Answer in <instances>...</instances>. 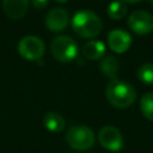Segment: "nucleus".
<instances>
[{
  "instance_id": "nucleus-5",
  "label": "nucleus",
  "mask_w": 153,
  "mask_h": 153,
  "mask_svg": "<svg viewBox=\"0 0 153 153\" xmlns=\"http://www.w3.org/2000/svg\"><path fill=\"white\" fill-rule=\"evenodd\" d=\"M44 42L37 36H25L18 43L19 55L27 61H39L44 54Z\"/></svg>"
},
{
  "instance_id": "nucleus-14",
  "label": "nucleus",
  "mask_w": 153,
  "mask_h": 153,
  "mask_svg": "<svg viewBox=\"0 0 153 153\" xmlns=\"http://www.w3.org/2000/svg\"><path fill=\"white\" fill-rule=\"evenodd\" d=\"M127 10V4L123 0H114L108 6V16L111 19L118 20L126 16Z\"/></svg>"
},
{
  "instance_id": "nucleus-20",
  "label": "nucleus",
  "mask_w": 153,
  "mask_h": 153,
  "mask_svg": "<svg viewBox=\"0 0 153 153\" xmlns=\"http://www.w3.org/2000/svg\"><path fill=\"white\" fill-rule=\"evenodd\" d=\"M151 2H152V4H153V0H151Z\"/></svg>"
},
{
  "instance_id": "nucleus-8",
  "label": "nucleus",
  "mask_w": 153,
  "mask_h": 153,
  "mask_svg": "<svg viewBox=\"0 0 153 153\" xmlns=\"http://www.w3.org/2000/svg\"><path fill=\"white\" fill-rule=\"evenodd\" d=\"M68 22H69L68 12L61 7L50 10L45 17V26L53 32L63 31L67 27Z\"/></svg>"
},
{
  "instance_id": "nucleus-16",
  "label": "nucleus",
  "mask_w": 153,
  "mask_h": 153,
  "mask_svg": "<svg viewBox=\"0 0 153 153\" xmlns=\"http://www.w3.org/2000/svg\"><path fill=\"white\" fill-rule=\"evenodd\" d=\"M137 78L148 85H153V63H143L137 68Z\"/></svg>"
},
{
  "instance_id": "nucleus-11",
  "label": "nucleus",
  "mask_w": 153,
  "mask_h": 153,
  "mask_svg": "<svg viewBox=\"0 0 153 153\" xmlns=\"http://www.w3.org/2000/svg\"><path fill=\"white\" fill-rule=\"evenodd\" d=\"M82 55L88 60H99L105 55V44L98 39H91L82 47Z\"/></svg>"
},
{
  "instance_id": "nucleus-12",
  "label": "nucleus",
  "mask_w": 153,
  "mask_h": 153,
  "mask_svg": "<svg viewBox=\"0 0 153 153\" xmlns=\"http://www.w3.org/2000/svg\"><path fill=\"white\" fill-rule=\"evenodd\" d=\"M43 124H44V127L49 131L60 133V131H62L65 129L66 121H65V118L59 112L50 111V112H47L44 115V117H43Z\"/></svg>"
},
{
  "instance_id": "nucleus-9",
  "label": "nucleus",
  "mask_w": 153,
  "mask_h": 153,
  "mask_svg": "<svg viewBox=\"0 0 153 153\" xmlns=\"http://www.w3.org/2000/svg\"><path fill=\"white\" fill-rule=\"evenodd\" d=\"M108 44L112 51L122 54L129 49L131 44V36L124 30L115 29L108 35Z\"/></svg>"
},
{
  "instance_id": "nucleus-3",
  "label": "nucleus",
  "mask_w": 153,
  "mask_h": 153,
  "mask_svg": "<svg viewBox=\"0 0 153 153\" xmlns=\"http://www.w3.org/2000/svg\"><path fill=\"white\" fill-rule=\"evenodd\" d=\"M67 143L76 151H87L93 147L96 137L93 130L87 126H72L66 133Z\"/></svg>"
},
{
  "instance_id": "nucleus-15",
  "label": "nucleus",
  "mask_w": 153,
  "mask_h": 153,
  "mask_svg": "<svg viewBox=\"0 0 153 153\" xmlns=\"http://www.w3.org/2000/svg\"><path fill=\"white\" fill-rule=\"evenodd\" d=\"M140 108L143 116L153 122V92L145 93L140 99Z\"/></svg>"
},
{
  "instance_id": "nucleus-2",
  "label": "nucleus",
  "mask_w": 153,
  "mask_h": 153,
  "mask_svg": "<svg viewBox=\"0 0 153 153\" xmlns=\"http://www.w3.org/2000/svg\"><path fill=\"white\" fill-rule=\"evenodd\" d=\"M108 102L118 109H124L130 106L136 98V92L134 87L122 80H112L108 84L105 90Z\"/></svg>"
},
{
  "instance_id": "nucleus-13",
  "label": "nucleus",
  "mask_w": 153,
  "mask_h": 153,
  "mask_svg": "<svg viewBox=\"0 0 153 153\" xmlns=\"http://www.w3.org/2000/svg\"><path fill=\"white\" fill-rule=\"evenodd\" d=\"M99 67H100L102 73L105 76H108L111 81L117 79L120 63H118V60L115 56H105V57H103L102 61H100Z\"/></svg>"
},
{
  "instance_id": "nucleus-18",
  "label": "nucleus",
  "mask_w": 153,
  "mask_h": 153,
  "mask_svg": "<svg viewBox=\"0 0 153 153\" xmlns=\"http://www.w3.org/2000/svg\"><path fill=\"white\" fill-rule=\"evenodd\" d=\"M124 2H129V4H135V2H139L141 0H123Z\"/></svg>"
},
{
  "instance_id": "nucleus-7",
  "label": "nucleus",
  "mask_w": 153,
  "mask_h": 153,
  "mask_svg": "<svg viewBox=\"0 0 153 153\" xmlns=\"http://www.w3.org/2000/svg\"><path fill=\"white\" fill-rule=\"evenodd\" d=\"M128 26L137 35H146L153 31V16L143 10H137L130 13Z\"/></svg>"
},
{
  "instance_id": "nucleus-19",
  "label": "nucleus",
  "mask_w": 153,
  "mask_h": 153,
  "mask_svg": "<svg viewBox=\"0 0 153 153\" xmlns=\"http://www.w3.org/2000/svg\"><path fill=\"white\" fill-rule=\"evenodd\" d=\"M55 1H57V2H66V1H68V0H55Z\"/></svg>"
},
{
  "instance_id": "nucleus-17",
  "label": "nucleus",
  "mask_w": 153,
  "mask_h": 153,
  "mask_svg": "<svg viewBox=\"0 0 153 153\" xmlns=\"http://www.w3.org/2000/svg\"><path fill=\"white\" fill-rule=\"evenodd\" d=\"M31 2L37 10H43L48 6V0H31Z\"/></svg>"
},
{
  "instance_id": "nucleus-4",
  "label": "nucleus",
  "mask_w": 153,
  "mask_h": 153,
  "mask_svg": "<svg viewBox=\"0 0 153 153\" xmlns=\"http://www.w3.org/2000/svg\"><path fill=\"white\" fill-rule=\"evenodd\" d=\"M50 49L53 56L61 62L73 61L78 56V44L71 36L67 35L55 37L50 44Z\"/></svg>"
},
{
  "instance_id": "nucleus-1",
  "label": "nucleus",
  "mask_w": 153,
  "mask_h": 153,
  "mask_svg": "<svg viewBox=\"0 0 153 153\" xmlns=\"http://www.w3.org/2000/svg\"><path fill=\"white\" fill-rule=\"evenodd\" d=\"M102 19L90 10H81L73 16V31L82 38H93L102 31Z\"/></svg>"
},
{
  "instance_id": "nucleus-10",
  "label": "nucleus",
  "mask_w": 153,
  "mask_h": 153,
  "mask_svg": "<svg viewBox=\"0 0 153 153\" xmlns=\"http://www.w3.org/2000/svg\"><path fill=\"white\" fill-rule=\"evenodd\" d=\"M29 6V0H2V8L6 16L11 19H20L25 16Z\"/></svg>"
},
{
  "instance_id": "nucleus-6",
  "label": "nucleus",
  "mask_w": 153,
  "mask_h": 153,
  "mask_svg": "<svg viewBox=\"0 0 153 153\" xmlns=\"http://www.w3.org/2000/svg\"><path fill=\"white\" fill-rule=\"evenodd\" d=\"M98 141L103 148L110 152H118L123 148L124 145L121 131L112 126H105L99 130Z\"/></svg>"
}]
</instances>
